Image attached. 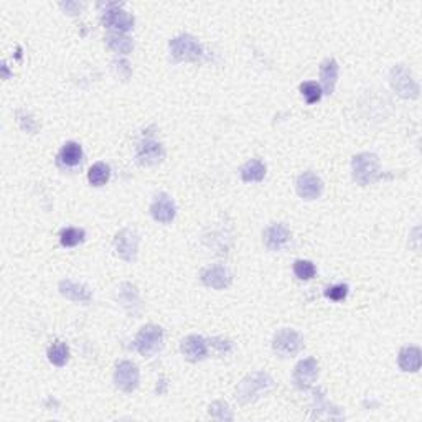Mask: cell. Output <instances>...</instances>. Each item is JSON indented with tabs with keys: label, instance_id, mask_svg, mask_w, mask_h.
Here are the masks:
<instances>
[{
	"label": "cell",
	"instance_id": "6da1fadb",
	"mask_svg": "<svg viewBox=\"0 0 422 422\" xmlns=\"http://www.w3.org/2000/svg\"><path fill=\"white\" fill-rule=\"evenodd\" d=\"M273 376L264 371H254L239 381L236 388V397L241 404H251L261 399L269 391H273Z\"/></svg>",
	"mask_w": 422,
	"mask_h": 422
},
{
	"label": "cell",
	"instance_id": "7a4b0ae2",
	"mask_svg": "<svg viewBox=\"0 0 422 422\" xmlns=\"http://www.w3.org/2000/svg\"><path fill=\"white\" fill-rule=\"evenodd\" d=\"M353 178L358 185H371L378 180L381 175L380 158L375 153L363 152L353 157L351 160Z\"/></svg>",
	"mask_w": 422,
	"mask_h": 422
},
{
	"label": "cell",
	"instance_id": "3957f363",
	"mask_svg": "<svg viewBox=\"0 0 422 422\" xmlns=\"http://www.w3.org/2000/svg\"><path fill=\"white\" fill-rule=\"evenodd\" d=\"M134 347L145 358L157 355L164 347V330L158 325H145L142 327L134 340Z\"/></svg>",
	"mask_w": 422,
	"mask_h": 422
},
{
	"label": "cell",
	"instance_id": "277c9868",
	"mask_svg": "<svg viewBox=\"0 0 422 422\" xmlns=\"http://www.w3.org/2000/svg\"><path fill=\"white\" fill-rule=\"evenodd\" d=\"M169 47L175 62H197L203 53L201 45L197 42V38L186 34L170 40Z\"/></svg>",
	"mask_w": 422,
	"mask_h": 422
},
{
	"label": "cell",
	"instance_id": "5b68a950",
	"mask_svg": "<svg viewBox=\"0 0 422 422\" xmlns=\"http://www.w3.org/2000/svg\"><path fill=\"white\" fill-rule=\"evenodd\" d=\"M391 86L395 91L404 99H416L419 97V84L412 78L411 71L404 66V64H397L391 70Z\"/></svg>",
	"mask_w": 422,
	"mask_h": 422
},
{
	"label": "cell",
	"instance_id": "8992f818",
	"mask_svg": "<svg viewBox=\"0 0 422 422\" xmlns=\"http://www.w3.org/2000/svg\"><path fill=\"white\" fill-rule=\"evenodd\" d=\"M303 338L299 332L290 330V328H282L273 338V350L282 358H289L295 356L302 350Z\"/></svg>",
	"mask_w": 422,
	"mask_h": 422
},
{
	"label": "cell",
	"instance_id": "52a82bcc",
	"mask_svg": "<svg viewBox=\"0 0 422 422\" xmlns=\"http://www.w3.org/2000/svg\"><path fill=\"white\" fill-rule=\"evenodd\" d=\"M106 7L103 14V23L108 28H112L117 34L129 32L134 28V17L129 12L123 10V3H101Z\"/></svg>",
	"mask_w": 422,
	"mask_h": 422
},
{
	"label": "cell",
	"instance_id": "ba28073f",
	"mask_svg": "<svg viewBox=\"0 0 422 422\" xmlns=\"http://www.w3.org/2000/svg\"><path fill=\"white\" fill-rule=\"evenodd\" d=\"M116 254L125 262H134L139 253V234L131 228L121 229L114 238Z\"/></svg>",
	"mask_w": 422,
	"mask_h": 422
},
{
	"label": "cell",
	"instance_id": "9c48e42d",
	"mask_svg": "<svg viewBox=\"0 0 422 422\" xmlns=\"http://www.w3.org/2000/svg\"><path fill=\"white\" fill-rule=\"evenodd\" d=\"M140 373L139 368L132 363V361H121L117 363L116 371H114V383L116 386L124 393H132L136 391L139 386Z\"/></svg>",
	"mask_w": 422,
	"mask_h": 422
},
{
	"label": "cell",
	"instance_id": "30bf717a",
	"mask_svg": "<svg viewBox=\"0 0 422 422\" xmlns=\"http://www.w3.org/2000/svg\"><path fill=\"white\" fill-rule=\"evenodd\" d=\"M137 162L144 167H153L158 165L165 158V150L162 147L160 142L153 139H145L142 140L137 147Z\"/></svg>",
	"mask_w": 422,
	"mask_h": 422
},
{
	"label": "cell",
	"instance_id": "8fae6325",
	"mask_svg": "<svg viewBox=\"0 0 422 422\" xmlns=\"http://www.w3.org/2000/svg\"><path fill=\"white\" fill-rule=\"evenodd\" d=\"M201 282L206 287H211L214 290H223L226 287L231 286L233 281V274L228 267L225 266H210L206 269L201 271Z\"/></svg>",
	"mask_w": 422,
	"mask_h": 422
},
{
	"label": "cell",
	"instance_id": "7c38bea8",
	"mask_svg": "<svg viewBox=\"0 0 422 422\" xmlns=\"http://www.w3.org/2000/svg\"><path fill=\"white\" fill-rule=\"evenodd\" d=\"M150 214H152L153 220L162 223V225H169V223H172L177 214L175 203H173L172 197H169L167 193L157 195L156 200H153L152 205H150Z\"/></svg>",
	"mask_w": 422,
	"mask_h": 422
},
{
	"label": "cell",
	"instance_id": "4fadbf2b",
	"mask_svg": "<svg viewBox=\"0 0 422 422\" xmlns=\"http://www.w3.org/2000/svg\"><path fill=\"white\" fill-rule=\"evenodd\" d=\"M319 378V363L315 358H306L299 361L294 369V383L299 389H308Z\"/></svg>",
	"mask_w": 422,
	"mask_h": 422
},
{
	"label": "cell",
	"instance_id": "5bb4252c",
	"mask_svg": "<svg viewBox=\"0 0 422 422\" xmlns=\"http://www.w3.org/2000/svg\"><path fill=\"white\" fill-rule=\"evenodd\" d=\"M295 188H297L299 197L303 200H316L323 192V182L314 172H306L297 178Z\"/></svg>",
	"mask_w": 422,
	"mask_h": 422
},
{
	"label": "cell",
	"instance_id": "9a60e30c",
	"mask_svg": "<svg viewBox=\"0 0 422 422\" xmlns=\"http://www.w3.org/2000/svg\"><path fill=\"white\" fill-rule=\"evenodd\" d=\"M262 238L267 249L279 251L290 241V231L282 223H275V225H271L269 228H266Z\"/></svg>",
	"mask_w": 422,
	"mask_h": 422
},
{
	"label": "cell",
	"instance_id": "2e32d148",
	"mask_svg": "<svg viewBox=\"0 0 422 422\" xmlns=\"http://www.w3.org/2000/svg\"><path fill=\"white\" fill-rule=\"evenodd\" d=\"M58 290L63 297L76 303H89L92 299V292L84 284L70 281V279H64V281L60 282Z\"/></svg>",
	"mask_w": 422,
	"mask_h": 422
},
{
	"label": "cell",
	"instance_id": "e0dca14e",
	"mask_svg": "<svg viewBox=\"0 0 422 422\" xmlns=\"http://www.w3.org/2000/svg\"><path fill=\"white\" fill-rule=\"evenodd\" d=\"M180 350L188 361H201L208 355V345H206V340L200 335H188L182 342Z\"/></svg>",
	"mask_w": 422,
	"mask_h": 422
},
{
	"label": "cell",
	"instance_id": "ac0fdd59",
	"mask_svg": "<svg viewBox=\"0 0 422 422\" xmlns=\"http://www.w3.org/2000/svg\"><path fill=\"white\" fill-rule=\"evenodd\" d=\"M83 162V149L78 142H66L56 157V164L62 169H76Z\"/></svg>",
	"mask_w": 422,
	"mask_h": 422
},
{
	"label": "cell",
	"instance_id": "d6986e66",
	"mask_svg": "<svg viewBox=\"0 0 422 422\" xmlns=\"http://www.w3.org/2000/svg\"><path fill=\"white\" fill-rule=\"evenodd\" d=\"M117 300L123 303V307L131 315H139L140 312V297L137 287L132 286L131 282H123L117 289Z\"/></svg>",
	"mask_w": 422,
	"mask_h": 422
},
{
	"label": "cell",
	"instance_id": "ffe728a7",
	"mask_svg": "<svg viewBox=\"0 0 422 422\" xmlns=\"http://www.w3.org/2000/svg\"><path fill=\"white\" fill-rule=\"evenodd\" d=\"M320 79H322V91L332 95L335 91L336 79H338V63L334 58L323 60L320 64Z\"/></svg>",
	"mask_w": 422,
	"mask_h": 422
},
{
	"label": "cell",
	"instance_id": "44dd1931",
	"mask_svg": "<svg viewBox=\"0 0 422 422\" xmlns=\"http://www.w3.org/2000/svg\"><path fill=\"white\" fill-rule=\"evenodd\" d=\"M397 363L403 371L416 373L421 368V350L417 347H404L397 356Z\"/></svg>",
	"mask_w": 422,
	"mask_h": 422
},
{
	"label": "cell",
	"instance_id": "7402d4cb",
	"mask_svg": "<svg viewBox=\"0 0 422 422\" xmlns=\"http://www.w3.org/2000/svg\"><path fill=\"white\" fill-rule=\"evenodd\" d=\"M266 177V165L261 160L254 158L249 160L247 164L243 165L241 169V178L246 184H256V182H262Z\"/></svg>",
	"mask_w": 422,
	"mask_h": 422
},
{
	"label": "cell",
	"instance_id": "603a6c76",
	"mask_svg": "<svg viewBox=\"0 0 422 422\" xmlns=\"http://www.w3.org/2000/svg\"><path fill=\"white\" fill-rule=\"evenodd\" d=\"M106 45H108L112 51L121 53V55H127V53L134 50V42L129 36L123 34H109L106 36Z\"/></svg>",
	"mask_w": 422,
	"mask_h": 422
},
{
	"label": "cell",
	"instance_id": "cb8c5ba5",
	"mask_svg": "<svg viewBox=\"0 0 422 422\" xmlns=\"http://www.w3.org/2000/svg\"><path fill=\"white\" fill-rule=\"evenodd\" d=\"M47 356H48V360H50L51 364L62 368L68 363V360H70V348H68L66 343L56 342V343H53L50 348H48Z\"/></svg>",
	"mask_w": 422,
	"mask_h": 422
},
{
	"label": "cell",
	"instance_id": "d4e9b609",
	"mask_svg": "<svg viewBox=\"0 0 422 422\" xmlns=\"http://www.w3.org/2000/svg\"><path fill=\"white\" fill-rule=\"evenodd\" d=\"M109 177H111V170L103 162H97L92 165L88 172V180L92 186H103L108 184Z\"/></svg>",
	"mask_w": 422,
	"mask_h": 422
},
{
	"label": "cell",
	"instance_id": "484cf974",
	"mask_svg": "<svg viewBox=\"0 0 422 422\" xmlns=\"http://www.w3.org/2000/svg\"><path fill=\"white\" fill-rule=\"evenodd\" d=\"M84 236H86L84 229L64 228L62 233H60V243H62L64 247H75L84 241Z\"/></svg>",
	"mask_w": 422,
	"mask_h": 422
},
{
	"label": "cell",
	"instance_id": "4316f807",
	"mask_svg": "<svg viewBox=\"0 0 422 422\" xmlns=\"http://www.w3.org/2000/svg\"><path fill=\"white\" fill-rule=\"evenodd\" d=\"M300 92H302V96L306 97L307 104L319 103V101L322 99V95H323L320 84H316L315 81H307V83L300 84Z\"/></svg>",
	"mask_w": 422,
	"mask_h": 422
},
{
	"label": "cell",
	"instance_id": "83f0119b",
	"mask_svg": "<svg viewBox=\"0 0 422 422\" xmlns=\"http://www.w3.org/2000/svg\"><path fill=\"white\" fill-rule=\"evenodd\" d=\"M294 274L297 275L299 279H302V281H308V279L315 277L316 267L314 266V262L306 261V259H299V261L294 262Z\"/></svg>",
	"mask_w": 422,
	"mask_h": 422
},
{
	"label": "cell",
	"instance_id": "f1b7e54d",
	"mask_svg": "<svg viewBox=\"0 0 422 422\" xmlns=\"http://www.w3.org/2000/svg\"><path fill=\"white\" fill-rule=\"evenodd\" d=\"M210 416L218 421H233V412H231L229 406L223 401H214L210 404Z\"/></svg>",
	"mask_w": 422,
	"mask_h": 422
},
{
	"label": "cell",
	"instance_id": "f546056e",
	"mask_svg": "<svg viewBox=\"0 0 422 422\" xmlns=\"http://www.w3.org/2000/svg\"><path fill=\"white\" fill-rule=\"evenodd\" d=\"M348 295V286L347 284H336V286L328 287L325 290V297L330 300H335V302H342V300L347 299Z\"/></svg>",
	"mask_w": 422,
	"mask_h": 422
},
{
	"label": "cell",
	"instance_id": "4dcf8cb0",
	"mask_svg": "<svg viewBox=\"0 0 422 422\" xmlns=\"http://www.w3.org/2000/svg\"><path fill=\"white\" fill-rule=\"evenodd\" d=\"M60 7H62V9H64L68 12V14H71V15H75V14H78V10H81V3H78V2H66V3H60Z\"/></svg>",
	"mask_w": 422,
	"mask_h": 422
},
{
	"label": "cell",
	"instance_id": "1f68e13d",
	"mask_svg": "<svg viewBox=\"0 0 422 422\" xmlns=\"http://www.w3.org/2000/svg\"><path fill=\"white\" fill-rule=\"evenodd\" d=\"M218 342H220V340H218ZM210 343H213V347H216L220 353L231 351V342H228V340H221L220 343H216V340H211Z\"/></svg>",
	"mask_w": 422,
	"mask_h": 422
}]
</instances>
